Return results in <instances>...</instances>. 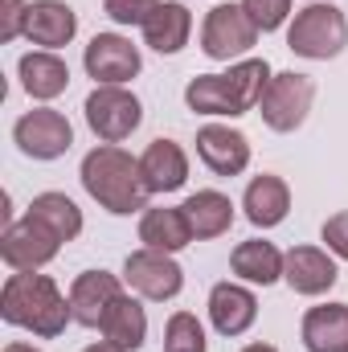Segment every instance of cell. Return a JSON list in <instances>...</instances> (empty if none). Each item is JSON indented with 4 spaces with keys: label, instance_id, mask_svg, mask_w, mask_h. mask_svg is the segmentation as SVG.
Here are the masks:
<instances>
[{
    "label": "cell",
    "instance_id": "1",
    "mask_svg": "<svg viewBox=\"0 0 348 352\" xmlns=\"http://www.w3.org/2000/svg\"><path fill=\"white\" fill-rule=\"evenodd\" d=\"M0 320L8 328L54 340L66 332V324H74V307H70V295H62V287L50 274L12 270L0 287Z\"/></svg>",
    "mask_w": 348,
    "mask_h": 352
},
{
    "label": "cell",
    "instance_id": "2",
    "mask_svg": "<svg viewBox=\"0 0 348 352\" xmlns=\"http://www.w3.org/2000/svg\"><path fill=\"white\" fill-rule=\"evenodd\" d=\"M274 70L266 58H242L226 74H197L184 87V107L193 115H213V119H238L259 111L262 90L270 87Z\"/></svg>",
    "mask_w": 348,
    "mask_h": 352
},
{
    "label": "cell",
    "instance_id": "3",
    "mask_svg": "<svg viewBox=\"0 0 348 352\" xmlns=\"http://www.w3.org/2000/svg\"><path fill=\"white\" fill-rule=\"evenodd\" d=\"M83 188L90 192V201H98V209L115 213V217H131L144 213L152 192L140 176V156L123 152L119 144H98L83 156Z\"/></svg>",
    "mask_w": 348,
    "mask_h": 352
},
{
    "label": "cell",
    "instance_id": "4",
    "mask_svg": "<svg viewBox=\"0 0 348 352\" xmlns=\"http://www.w3.org/2000/svg\"><path fill=\"white\" fill-rule=\"evenodd\" d=\"M345 45H348V16L336 4L312 0L303 8H295V16L287 25V50L295 58L328 62V58H340Z\"/></svg>",
    "mask_w": 348,
    "mask_h": 352
},
{
    "label": "cell",
    "instance_id": "5",
    "mask_svg": "<svg viewBox=\"0 0 348 352\" xmlns=\"http://www.w3.org/2000/svg\"><path fill=\"white\" fill-rule=\"evenodd\" d=\"M312 102H316V82L312 74H299V70H283L270 78V87L262 90L259 115L262 123L279 135H291L307 123L312 115Z\"/></svg>",
    "mask_w": 348,
    "mask_h": 352
},
{
    "label": "cell",
    "instance_id": "6",
    "mask_svg": "<svg viewBox=\"0 0 348 352\" xmlns=\"http://www.w3.org/2000/svg\"><path fill=\"white\" fill-rule=\"evenodd\" d=\"M259 41V25L242 4H213L201 21V54L209 62H242Z\"/></svg>",
    "mask_w": 348,
    "mask_h": 352
},
{
    "label": "cell",
    "instance_id": "7",
    "mask_svg": "<svg viewBox=\"0 0 348 352\" xmlns=\"http://www.w3.org/2000/svg\"><path fill=\"white\" fill-rule=\"evenodd\" d=\"M83 115H87V127L102 144H123L140 131L144 102L127 87H94L83 102Z\"/></svg>",
    "mask_w": 348,
    "mask_h": 352
},
{
    "label": "cell",
    "instance_id": "8",
    "mask_svg": "<svg viewBox=\"0 0 348 352\" xmlns=\"http://www.w3.org/2000/svg\"><path fill=\"white\" fill-rule=\"evenodd\" d=\"M12 144L29 160H62L74 148V127L54 107H33L12 123Z\"/></svg>",
    "mask_w": 348,
    "mask_h": 352
},
{
    "label": "cell",
    "instance_id": "9",
    "mask_svg": "<svg viewBox=\"0 0 348 352\" xmlns=\"http://www.w3.org/2000/svg\"><path fill=\"white\" fill-rule=\"evenodd\" d=\"M123 283L131 287V295H140L148 303H168V299H176L184 291V270L176 263V254L140 246L123 263Z\"/></svg>",
    "mask_w": 348,
    "mask_h": 352
},
{
    "label": "cell",
    "instance_id": "10",
    "mask_svg": "<svg viewBox=\"0 0 348 352\" xmlns=\"http://www.w3.org/2000/svg\"><path fill=\"white\" fill-rule=\"evenodd\" d=\"M83 66L94 78V87H127L144 70V54L123 33H94L83 50Z\"/></svg>",
    "mask_w": 348,
    "mask_h": 352
},
{
    "label": "cell",
    "instance_id": "11",
    "mask_svg": "<svg viewBox=\"0 0 348 352\" xmlns=\"http://www.w3.org/2000/svg\"><path fill=\"white\" fill-rule=\"evenodd\" d=\"M58 250H62V238L29 213L21 221L4 226V234H0V258L8 270H41L58 258Z\"/></svg>",
    "mask_w": 348,
    "mask_h": 352
},
{
    "label": "cell",
    "instance_id": "12",
    "mask_svg": "<svg viewBox=\"0 0 348 352\" xmlns=\"http://www.w3.org/2000/svg\"><path fill=\"white\" fill-rule=\"evenodd\" d=\"M283 283L295 295H307V299L328 295L340 283L336 254L332 250H320V246H291L287 258H283Z\"/></svg>",
    "mask_w": 348,
    "mask_h": 352
},
{
    "label": "cell",
    "instance_id": "13",
    "mask_svg": "<svg viewBox=\"0 0 348 352\" xmlns=\"http://www.w3.org/2000/svg\"><path fill=\"white\" fill-rule=\"evenodd\" d=\"M197 156L213 176H242L250 168V140L230 123H205L197 131Z\"/></svg>",
    "mask_w": 348,
    "mask_h": 352
},
{
    "label": "cell",
    "instance_id": "14",
    "mask_svg": "<svg viewBox=\"0 0 348 352\" xmlns=\"http://www.w3.org/2000/svg\"><path fill=\"white\" fill-rule=\"evenodd\" d=\"M254 320H259V299H254L250 283H230L226 278L209 291V324H213L217 336L238 340L254 328Z\"/></svg>",
    "mask_w": 348,
    "mask_h": 352
},
{
    "label": "cell",
    "instance_id": "15",
    "mask_svg": "<svg viewBox=\"0 0 348 352\" xmlns=\"http://www.w3.org/2000/svg\"><path fill=\"white\" fill-rule=\"evenodd\" d=\"M78 33V12L66 0H29V21H25V41L37 50H62Z\"/></svg>",
    "mask_w": 348,
    "mask_h": 352
},
{
    "label": "cell",
    "instance_id": "16",
    "mask_svg": "<svg viewBox=\"0 0 348 352\" xmlns=\"http://www.w3.org/2000/svg\"><path fill=\"white\" fill-rule=\"evenodd\" d=\"M123 295V278L111 270H83L70 283V307H74V324L98 328L102 316L111 311V303Z\"/></svg>",
    "mask_w": 348,
    "mask_h": 352
},
{
    "label": "cell",
    "instance_id": "17",
    "mask_svg": "<svg viewBox=\"0 0 348 352\" xmlns=\"http://www.w3.org/2000/svg\"><path fill=\"white\" fill-rule=\"evenodd\" d=\"M242 209H246V221H250L254 230H274V226H283L287 213H291V188H287V180L274 176V173L254 176V180L246 184V192H242Z\"/></svg>",
    "mask_w": 348,
    "mask_h": 352
},
{
    "label": "cell",
    "instance_id": "18",
    "mask_svg": "<svg viewBox=\"0 0 348 352\" xmlns=\"http://www.w3.org/2000/svg\"><path fill=\"white\" fill-rule=\"evenodd\" d=\"M17 74H21V90L33 102H54L58 94H66V87H70V66L54 50H29L17 62Z\"/></svg>",
    "mask_w": 348,
    "mask_h": 352
},
{
    "label": "cell",
    "instance_id": "19",
    "mask_svg": "<svg viewBox=\"0 0 348 352\" xmlns=\"http://www.w3.org/2000/svg\"><path fill=\"white\" fill-rule=\"evenodd\" d=\"M140 176H144V184H148L152 197L184 188V180H188V156H184V148L176 140H152L144 148V156H140Z\"/></svg>",
    "mask_w": 348,
    "mask_h": 352
},
{
    "label": "cell",
    "instance_id": "20",
    "mask_svg": "<svg viewBox=\"0 0 348 352\" xmlns=\"http://www.w3.org/2000/svg\"><path fill=\"white\" fill-rule=\"evenodd\" d=\"M140 33H144V45H148V50L173 58V54H180V50L188 45V37H193V12H188L180 0H160L156 12L144 21Z\"/></svg>",
    "mask_w": 348,
    "mask_h": 352
},
{
    "label": "cell",
    "instance_id": "21",
    "mask_svg": "<svg viewBox=\"0 0 348 352\" xmlns=\"http://www.w3.org/2000/svg\"><path fill=\"white\" fill-rule=\"evenodd\" d=\"M299 340L307 352H348V303H320L303 311Z\"/></svg>",
    "mask_w": 348,
    "mask_h": 352
},
{
    "label": "cell",
    "instance_id": "22",
    "mask_svg": "<svg viewBox=\"0 0 348 352\" xmlns=\"http://www.w3.org/2000/svg\"><path fill=\"white\" fill-rule=\"evenodd\" d=\"M98 332H102V340L115 344V349L140 352L144 349V340H148V311H144V303H140L135 295L123 291V295L111 303V311L102 316Z\"/></svg>",
    "mask_w": 348,
    "mask_h": 352
},
{
    "label": "cell",
    "instance_id": "23",
    "mask_svg": "<svg viewBox=\"0 0 348 352\" xmlns=\"http://www.w3.org/2000/svg\"><path fill=\"white\" fill-rule=\"evenodd\" d=\"M184 217H188V230L197 242H209V238H221L230 234L234 226V201L217 188H197L193 197H184Z\"/></svg>",
    "mask_w": 348,
    "mask_h": 352
},
{
    "label": "cell",
    "instance_id": "24",
    "mask_svg": "<svg viewBox=\"0 0 348 352\" xmlns=\"http://www.w3.org/2000/svg\"><path fill=\"white\" fill-rule=\"evenodd\" d=\"M283 250L266 238H250V242H238L234 254H230V270L250 283V287H274L283 278Z\"/></svg>",
    "mask_w": 348,
    "mask_h": 352
},
{
    "label": "cell",
    "instance_id": "25",
    "mask_svg": "<svg viewBox=\"0 0 348 352\" xmlns=\"http://www.w3.org/2000/svg\"><path fill=\"white\" fill-rule=\"evenodd\" d=\"M140 242L148 250H164V254H180L184 246H193V230H188V217L184 209H144L140 213Z\"/></svg>",
    "mask_w": 348,
    "mask_h": 352
},
{
    "label": "cell",
    "instance_id": "26",
    "mask_svg": "<svg viewBox=\"0 0 348 352\" xmlns=\"http://www.w3.org/2000/svg\"><path fill=\"white\" fill-rule=\"evenodd\" d=\"M29 217H37V221H45L62 242H74L78 234H83V209L66 197V192H37L33 201H29Z\"/></svg>",
    "mask_w": 348,
    "mask_h": 352
},
{
    "label": "cell",
    "instance_id": "27",
    "mask_svg": "<svg viewBox=\"0 0 348 352\" xmlns=\"http://www.w3.org/2000/svg\"><path fill=\"white\" fill-rule=\"evenodd\" d=\"M164 352H209L205 328L193 311H173L164 324Z\"/></svg>",
    "mask_w": 348,
    "mask_h": 352
},
{
    "label": "cell",
    "instance_id": "28",
    "mask_svg": "<svg viewBox=\"0 0 348 352\" xmlns=\"http://www.w3.org/2000/svg\"><path fill=\"white\" fill-rule=\"evenodd\" d=\"M238 4H242L246 16L259 25V33H274V29H283L287 16H291V0H238Z\"/></svg>",
    "mask_w": 348,
    "mask_h": 352
},
{
    "label": "cell",
    "instance_id": "29",
    "mask_svg": "<svg viewBox=\"0 0 348 352\" xmlns=\"http://www.w3.org/2000/svg\"><path fill=\"white\" fill-rule=\"evenodd\" d=\"M156 4L160 0H102V12L123 29H144V21L156 12Z\"/></svg>",
    "mask_w": 348,
    "mask_h": 352
},
{
    "label": "cell",
    "instance_id": "30",
    "mask_svg": "<svg viewBox=\"0 0 348 352\" xmlns=\"http://www.w3.org/2000/svg\"><path fill=\"white\" fill-rule=\"evenodd\" d=\"M25 21H29V0H0V41H17L25 37Z\"/></svg>",
    "mask_w": 348,
    "mask_h": 352
},
{
    "label": "cell",
    "instance_id": "31",
    "mask_svg": "<svg viewBox=\"0 0 348 352\" xmlns=\"http://www.w3.org/2000/svg\"><path fill=\"white\" fill-rule=\"evenodd\" d=\"M320 238H324V246H328V250H332L336 258H345V263H348V209L332 213V217L324 221Z\"/></svg>",
    "mask_w": 348,
    "mask_h": 352
},
{
    "label": "cell",
    "instance_id": "32",
    "mask_svg": "<svg viewBox=\"0 0 348 352\" xmlns=\"http://www.w3.org/2000/svg\"><path fill=\"white\" fill-rule=\"evenodd\" d=\"M83 352H123V349H115V344H107V340H98V344H87Z\"/></svg>",
    "mask_w": 348,
    "mask_h": 352
},
{
    "label": "cell",
    "instance_id": "33",
    "mask_svg": "<svg viewBox=\"0 0 348 352\" xmlns=\"http://www.w3.org/2000/svg\"><path fill=\"white\" fill-rule=\"evenodd\" d=\"M4 352H41V349H33V344H21V340H12V344H4Z\"/></svg>",
    "mask_w": 348,
    "mask_h": 352
},
{
    "label": "cell",
    "instance_id": "34",
    "mask_svg": "<svg viewBox=\"0 0 348 352\" xmlns=\"http://www.w3.org/2000/svg\"><path fill=\"white\" fill-rule=\"evenodd\" d=\"M242 352H279V349H274V344H246Z\"/></svg>",
    "mask_w": 348,
    "mask_h": 352
}]
</instances>
